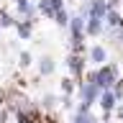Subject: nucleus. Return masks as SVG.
<instances>
[{
  "label": "nucleus",
  "mask_w": 123,
  "mask_h": 123,
  "mask_svg": "<svg viewBox=\"0 0 123 123\" xmlns=\"http://www.w3.org/2000/svg\"><path fill=\"white\" fill-rule=\"evenodd\" d=\"M67 67H69V72H72L77 80H82V69H85V64H82V59H80V56H69V59H67Z\"/></svg>",
  "instance_id": "1a4fd4ad"
},
{
  "label": "nucleus",
  "mask_w": 123,
  "mask_h": 123,
  "mask_svg": "<svg viewBox=\"0 0 123 123\" xmlns=\"http://www.w3.org/2000/svg\"><path fill=\"white\" fill-rule=\"evenodd\" d=\"M115 118H121V121H123V105H121V108H115Z\"/></svg>",
  "instance_id": "aec40b11"
},
{
  "label": "nucleus",
  "mask_w": 123,
  "mask_h": 123,
  "mask_svg": "<svg viewBox=\"0 0 123 123\" xmlns=\"http://www.w3.org/2000/svg\"><path fill=\"white\" fill-rule=\"evenodd\" d=\"M54 69H56V64H54V59L51 56H44V59L38 62V72H41V74H54Z\"/></svg>",
  "instance_id": "9b49d317"
},
{
  "label": "nucleus",
  "mask_w": 123,
  "mask_h": 123,
  "mask_svg": "<svg viewBox=\"0 0 123 123\" xmlns=\"http://www.w3.org/2000/svg\"><path fill=\"white\" fill-rule=\"evenodd\" d=\"M15 23H18V21H13V18H10V13H5V10L0 13V28H8V26H15Z\"/></svg>",
  "instance_id": "4468645a"
},
{
  "label": "nucleus",
  "mask_w": 123,
  "mask_h": 123,
  "mask_svg": "<svg viewBox=\"0 0 123 123\" xmlns=\"http://www.w3.org/2000/svg\"><path fill=\"white\" fill-rule=\"evenodd\" d=\"M100 95H103V90L98 87V82L95 80H87V82H80V105L90 108L95 100H100Z\"/></svg>",
  "instance_id": "f03ea898"
},
{
  "label": "nucleus",
  "mask_w": 123,
  "mask_h": 123,
  "mask_svg": "<svg viewBox=\"0 0 123 123\" xmlns=\"http://www.w3.org/2000/svg\"><path fill=\"white\" fill-rule=\"evenodd\" d=\"M115 103H118V98L113 95V90H105L103 95H100V108H103L105 113H110V110H113Z\"/></svg>",
  "instance_id": "6e6552de"
},
{
  "label": "nucleus",
  "mask_w": 123,
  "mask_h": 123,
  "mask_svg": "<svg viewBox=\"0 0 123 123\" xmlns=\"http://www.w3.org/2000/svg\"><path fill=\"white\" fill-rule=\"evenodd\" d=\"M62 90H64V92L69 95V92L74 90V82H72V80H62Z\"/></svg>",
  "instance_id": "f3484780"
},
{
  "label": "nucleus",
  "mask_w": 123,
  "mask_h": 123,
  "mask_svg": "<svg viewBox=\"0 0 123 123\" xmlns=\"http://www.w3.org/2000/svg\"><path fill=\"white\" fill-rule=\"evenodd\" d=\"M69 123H98V121H95V115H90V108L77 105L74 108V115H72V121H69Z\"/></svg>",
  "instance_id": "20e7f679"
},
{
  "label": "nucleus",
  "mask_w": 123,
  "mask_h": 123,
  "mask_svg": "<svg viewBox=\"0 0 123 123\" xmlns=\"http://www.w3.org/2000/svg\"><path fill=\"white\" fill-rule=\"evenodd\" d=\"M38 10L46 18H54L59 10H64V0H38Z\"/></svg>",
  "instance_id": "7ed1b4c3"
},
{
  "label": "nucleus",
  "mask_w": 123,
  "mask_h": 123,
  "mask_svg": "<svg viewBox=\"0 0 123 123\" xmlns=\"http://www.w3.org/2000/svg\"><path fill=\"white\" fill-rule=\"evenodd\" d=\"M113 95H115V98H118V100L123 98V80H118V82L113 85Z\"/></svg>",
  "instance_id": "dca6fc26"
},
{
  "label": "nucleus",
  "mask_w": 123,
  "mask_h": 123,
  "mask_svg": "<svg viewBox=\"0 0 123 123\" xmlns=\"http://www.w3.org/2000/svg\"><path fill=\"white\" fill-rule=\"evenodd\" d=\"M115 77H118V67H115V64H103V67H98V69L90 74V80L98 82L100 90H113Z\"/></svg>",
  "instance_id": "f257e3e1"
},
{
  "label": "nucleus",
  "mask_w": 123,
  "mask_h": 123,
  "mask_svg": "<svg viewBox=\"0 0 123 123\" xmlns=\"http://www.w3.org/2000/svg\"><path fill=\"white\" fill-rule=\"evenodd\" d=\"M108 10H110V5L105 0H92L90 3V15H95V18H105Z\"/></svg>",
  "instance_id": "423d86ee"
},
{
  "label": "nucleus",
  "mask_w": 123,
  "mask_h": 123,
  "mask_svg": "<svg viewBox=\"0 0 123 123\" xmlns=\"http://www.w3.org/2000/svg\"><path fill=\"white\" fill-rule=\"evenodd\" d=\"M90 62L95 64V67H103L108 62V51H105V46H100V44H95L90 49Z\"/></svg>",
  "instance_id": "39448f33"
},
{
  "label": "nucleus",
  "mask_w": 123,
  "mask_h": 123,
  "mask_svg": "<svg viewBox=\"0 0 123 123\" xmlns=\"http://www.w3.org/2000/svg\"><path fill=\"white\" fill-rule=\"evenodd\" d=\"M105 23L110 26V28H118V26H123V18L115 13L113 8H110V10H108V15H105Z\"/></svg>",
  "instance_id": "f8f14e48"
},
{
  "label": "nucleus",
  "mask_w": 123,
  "mask_h": 123,
  "mask_svg": "<svg viewBox=\"0 0 123 123\" xmlns=\"http://www.w3.org/2000/svg\"><path fill=\"white\" fill-rule=\"evenodd\" d=\"M15 31H18V36H21V38H28L31 33H33V21H26V18L18 21V23H15Z\"/></svg>",
  "instance_id": "9d476101"
},
{
  "label": "nucleus",
  "mask_w": 123,
  "mask_h": 123,
  "mask_svg": "<svg viewBox=\"0 0 123 123\" xmlns=\"http://www.w3.org/2000/svg\"><path fill=\"white\" fill-rule=\"evenodd\" d=\"M54 105H56V98H54V95H46L44 98V108L49 110V108H54Z\"/></svg>",
  "instance_id": "a211bd4d"
},
{
  "label": "nucleus",
  "mask_w": 123,
  "mask_h": 123,
  "mask_svg": "<svg viewBox=\"0 0 123 123\" xmlns=\"http://www.w3.org/2000/svg\"><path fill=\"white\" fill-rule=\"evenodd\" d=\"M113 38H115V41H121V44H123V26H118V28L113 31Z\"/></svg>",
  "instance_id": "6ab92c4d"
},
{
  "label": "nucleus",
  "mask_w": 123,
  "mask_h": 123,
  "mask_svg": "<svg viewBox=\"0 0 123 123\" xmlns=\"http://www.w3.org/2000/svg\"><path fill=\"white\" fill-rule=\"evenodd\" d=\"M54 21H56V26H62V28H64V26H69V21H72V18H69L67 10H59V13L54 15Z\"/></svg>",
  "instance_id": "ddd939ff"
},
{
  "label": "nucleus",
  "mask_w": 123,
  "mask_h": 123,
  "mask_svg": "<svg viewBox=\"0 0 123 123\" xmlns=\"http://www.w3.org/2000/svg\"><path fill=\"white\" fill-rule=\"evenodd\" d=\"M31 64H33V56L28 51H21V67H31Z\"/></svg>",
  "instance_id": "2eb2a0df"
},
{
  "label": "nucleus",
  "mask_w": 123,
  "mask_h": 123,
  "mask_svg": "<svg viewBox=\"0 0 123 123\" xmlns=\"http://www.w3.org/2000/svg\"><path fill=\"white\" fill-rule=\"evenodd\" d=\"M21 3H26V0H13V5H21Z\"/></svg>",
  "instance_id": "412c9836"
},
{
  "label": "nucleus",
  "mask_w": 123,
  "mask_h": 123,
  "mask_svg": "<svg viewBox=\"0 0 123 123\" xmlns=\"http://www.w3.org/2000/svg\"><path fill=\"white\" fill-rule=\"evenodd\" d=\"M103 23H105V18L87 15V36H98V33H103Z\"/></svg>",
  "instance_id": "0eeeda50"
}]
</instances>
